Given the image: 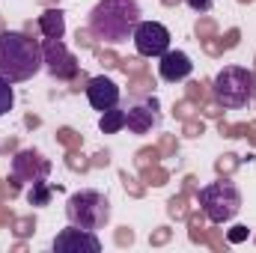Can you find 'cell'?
Masks as SVG:
<instances>
[{
  "instance_id": "6da1fadb",
  "label": "cell",
  "mask_w": 256,
  "mask_h": 253,
  "mask_svg": "<svg viewBox=\"0 0 256 253\" xmlns=\"http://www.w3.org/2000/svg\"><path fill=\"white\" fill-rule=\"evenodd\" d=\"M42 66V45L33 36L18 30L0 33V78H6L9 84H21L30 80Z\"/></svg>"
},
{
  "instance_id": "7a4b0ae2",
  "label": "cell",
  "mask_w": 256,
  "mask_h": 253,
  "mask_svg": "<svg viewBox=\"0 0 256 253\" xmlns=\"http://www.w3.org/2000/svg\"><path fill=\"white\" fill-rule=\"evenodd\" d=\"M140 24L137 0H98L90 12V36L102 42H128Z\"/></svg>"
},
{
  "instance_id": "3957f363",
  "label": "cell",
  "mask_w": 256,
  "mask_h": 253,
  "mask_svg": "<svg viewBox=\"0 0 256 253\" xmlns=\"http://www.w3.org/2000/svg\"><path fill=\"white\" fill-rule=\"evenodd\" d=\"M214 90V102L226 110H238L244 104H250L256 96V72L242 68V66H224L212 84Z\"/></svg>"
},
{
  "instance_id": "277c9868",
  "label": "cell",
  "mask_w": 256,
  "mask_h": 253,
  "mask_svg": "<svg viewBox=\"0 0 256 253\" xmlns=\"http://www.w3.org/2000/svg\"><path fill=\"white\" fill-rule=\"evenodd\" d=\"M200 208L212 224H230L242 212V194L230 179H218L200 190Z\"/></svg>"
},
{
  "instance_id": "5b68a950",
  "label": "cell",
  "mask_w": 256,
  "mask_h": 253,
  "mask_svg": "<svg viewBox=\"0 0 256 253\" xmlns=\"http://www.w3.org/2000/svg\"><path fill=\"white\" fill-rule=\"evenodd\" d=\"M66 218L68 224L74 226H84V230H102L108 220H110V202L104 194L98 190H78L68 196L66 202Z\"/></svg>"
},
{
  "instance_id": "8992f818",
  "label": "cell",
  "mask_w": 256,
  "mask_h": 253,
  "mask_svg": "<svg viewBox=\"0 0 256 253\" xmlns=\"http://www.w3.org/2000/svg\"><path fill=\"white\" fill-rule=\"evenodd\" d=\"M42 60H45V68L51 72V78H57V80H74L80 72L78 57L66 48L63 39H45L42 42Z\"/></svg>"
},
{
  "instance_id": "52a82bcc",
  "label": "cell",
  "mask_w": 256,
  "mask_h": 253,
  "mask_svg": "<svg viewBox=\"0 0 256 253\" xmlns=\"http://www.w3.org/2000/svg\"><path fill=\"white\" fill-rule=\"evenodd\" d=\"M131 39L140 57H164L170 51V30L158 21H140Z\"/></svg>"
},
{
  "instance_id": "ba28073f",
  "label": "cell",
  "mask_w": 256,
  "mask_h": 253,
  "mask_svg": "<svg viewBox=\"0 0 256 253\" xmlns=\"http://www.w3.org/2000/svg\"><path fill=\"white\" fill-rule=\"evenodd\" d=\"M54 250L57 253H102V238L96 236V230H84V226L68 224L63 232H57Z\"/></svg>"
},
{
  "instance_id": "9c48e42d",
  "label": "cell",
  "mask_w": 256,
  "mask_h": 253,
  "mask_svg": "<svg viewBox=\"0 0 256 253\" xmlns=\"http://www.w3.org/2000/svg\"><path fill=\"white\" fill-rule=\"evenodd\" d=\"M51 173V161H45L36 149H24L12 158V182H45Z\"/></svg>"
},
{
  "instance_id": "30bf717a",
  "label": "cell",
  "mask_w": 256,
  "mask_h": 253,
  "mask_svg": "<svg viewBox=\"0 0 256 253\" xmlns=\"http://www.w3.org/2000/svg\"><path fill=\"white\" fill-rule=\"evenodd\" d=\"M86 98H90V104L96 108V110H110V108H116L120 104V86L110 80V78H104V74H98V78H90L86 80Z\"/></svg>"
},
{
  "instance_id": "8fae6325",
  "label": "cell",
  "mask_w": 256,
  "mask_h": 253,
  "mask_svg": "<svg viewBox=\"0 0 256 253\" xmlns=\"http://www.w3.org/2000/svg\"><path fill=\"white\" fill-rule=\"evenodd\" d=\"M161 63H158V72H161V78L167 80V84H176V80H185L188 74H191V57L185 54V51H167L164 57H158Z\"/></svg>"
},
{
  "instance_id": "7c38bea8",
  "label": "cell",
  "mask_w": 256,
  "mask_h": 253,
  "mask_svg": "<svg viewBox=\"0 0 256 253\" xmlns=\"http://www.w3.org/2000/svg\"><path fill=\"white\" fill-rule=\"evenodd\" d=\"M155 104H137L126 114V126L134 131V134H146L149 128L155 126Z\"/></svg>"
},
{
  "instance_id": "4fadbf2b",
  "label": "cell",
  "mask_w": 256,
  "mask_h": 253,
  "mask_svg": "<svg viewBox=\"0 0 256 253\" xmlns=\"http://www.w3.org/2000/svg\"><path fill=\"white\" fill-rule=\"evenodd\" d=\"M39 30L45 33V39H63L66 33V15L60 9H45L39 15Z\"/></svg>"
},
{
  "instance_id": "5bb4252c",
  "label": "cell",
  "mask_w": 256,
  "mask_h": 253,
  "mask_svg": "<svg viewBox=\"0 0 256 253\" xmlns=\"http://www.w3.org/2000/svg\"><path fill=\"white\" fill-rule=\"evenodd\" d=\"M98 128H102L104 134H116L120 128H126V110H120V108L104 110L102 120H98Z\"/></svg>"
},
{
  "instance_id": "9a60e30c",
  "label": "cell",
  "mask_w": 256,
  "mask_h": 253,
  "mask_svg": "<svg viewBox=\"0 0 256 253\" xmlns=\"http://www.w3.org/2000/svg\"><path fill=\"white\" fill-rule=\"evenodd\" d=\"M15 104V92H12V84L6 78H0V116H6Z\"/></svg>"
},
{
  "instance_id": "2e32d148",
  "label": "cell",
  "mask_w": 256,
  "mask_h": 253,
  "mask_svg": "<svg viewBox=\"0 0 256 253\" xmlns=\"http://www.w3.org/2000/svg\"><path fill=\"white\" fill-rule=\"evenodd\" d=\"M27 200H30V206H45V202L51 200V188H48L45 182H36L33 190L27 194Z\"/></svg>"
},
{
  "instance_id": "e0dca14e",
  "label": "cell",
  "mask_w": 256,
  "mask_h": 253,
  "mask_svg": "<svg viewBox=\"0 0 256 253\" xmlns=\"http://www.w3.org/2000/svg\"><path fill=\"white\" fill-rule=\"evenodd\" d=\"M188 6H191L194 12H208L214 6V0H188Z\"/></svg>"
},
{
  "instance_id": "ac0fdd59",
  "label": "cell",
  "mask_w": 256,
  "mask_h": 253,
  "mask_svg": "<svg viewBox=\"0 0 256 253\" xmlns=\"http://www.w3.org/2000/svg\"><path fill=\"white\" fill-rule=\"evenodd\" d=\"M248 236V226H232V232H230V242H242Z\"/></svg>"
},
{
  "instance_id": "d6986e66",
  "label": "cell",
  "mask_w": 256,
  "mask_h": 253,
  "mask_svg": "<svg viewBox=\"0 0 256 253\" xmlns=\"http://www.w3.org/2000/svg\"><path fill=\"white\" fill-rule=\"evenodd\" d=\"M242 3H248V0H242Z\"/></svg>"
}]
</instances>
